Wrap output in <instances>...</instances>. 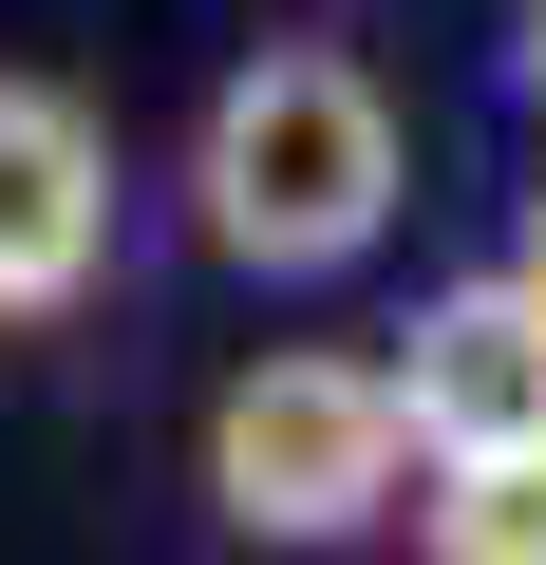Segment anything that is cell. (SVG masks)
Wrapping results in <instances>:
<instances>
[{
  "label": "cell",
  "instance_id": "1",
  "mask_svg": "<svg viewBox=\"0 0 546 565\" xmlns=\"http://www.w3.org/2000/svg\"><path fill=\"white\" fill-rule=\"evenodd\" d=\"M170 207H189V245L226 282H283V302L358 282L396 245V207H415V114H396V76L358 39H245L207 76L189 151H170Z\"/></svg>",
  "mask_w": 546,
  "mask_h": 565
},
{
  "label": "cell",
  "instance_id": "2",
  "mask_svg": "<svg viewBox=\"0 0 546 565\" xmlns=\"http://www.w3.org/2000/svg\"><path fill=\"white\" fill-rule=\"evenodd\" d=\"M189 490L245 565H358L415 490V415L377 377V340H283V359H245L189 434Z\"/></svg>",
  "mask_w": 546,
  "mask_h": 565
},
{
  "label": "cell",
  "instance_id": "3",
  "mask_svg": "<svg viewBox=\"0 0 546 565\" xmlns=\"http://www.w3.org/2000/svg\"><path fill=\"white\" fill-rule=\"evenodd\" d=\"M132 132L57 57H0V377H57L132 321Z\"/></svg>",
  "mask_w": 546,
  "mask_h": 565
},
{
  "label": "cell",
  "instance_id": "4",
  "mask_svg": "<svg viewBox=\"0 0 546 565\" xmlns=\"http://www.w3.org/2000/svg\"><path fill=\"white\" fill-rule=\"evenodd\" d=\"M415 452H490V434H546V282L527 264H452L433 302L377 340Z\"/></svg>",
  "mask_w": 546,
  "mask_h": 565
},
{
  "label": "cell",
  "instance_id": "5",
  "mask_svg": "<svg viewBox=\"0 0 546 565\" xmlns=\"http://www.w3.org/2000/svg\"><path fill=\"white\" fill-rule=\"evenodd\" d=\"M396 565H546V434H490V452H415V490H396V527H377Z\"/></svg>",
  "mask_w": 546,
  "mask_h": 565
},
{
  "label": "cell",
  "instance_id": "6",
  "mask_svg": "<svg viewBox=\"0 0 546 565\" xmlns=\"http://www.w3.org/2000/svg\"><path fill=\"white\" fill-rule=\"evenodd\" d=\"M508 95H527V132H546V0H508Z\"/></svg>",
  "mask_w": 546,
  "mask_h": 565
},
{
  "label": "cell",
  "instance_id": "7",
  "mask_svg": "<svg viewBox=\"0 0 546 565\" xmlns=\"http://www.w3.org/2000/svg\"><path fill=\"white\" fill-rule=\"evenodd\" d=\"M508 264H527V282H546V170H527V207H508Z\"/></svg>",
  "mask_w": 546,
  "mask_h": 565
},
{
  "label": "cell",
  "instance_id": "8",
  "mask_svg": "<svg viewBox=\"0 0 546 565\" xmlns=\"http://www.w3.org/2000/svg\"><path fill=\"white\" fill-rule=\"evenodd\" d=\"M302 20H358V0H302Z\"/></svg>",
  "mask_w": 546,
  "mask_h": 565
}]
</instances>
